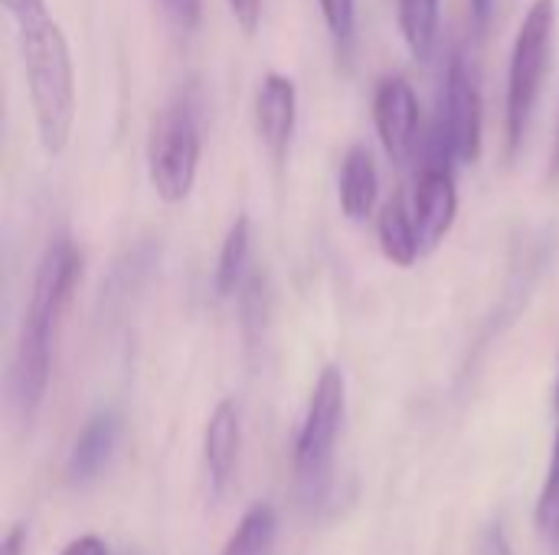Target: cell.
Masks as SVG:
<instances>
[{
  "mask_svg": "<svg viewBox=\"0 0 559 555\" xmlns=\"http://www.w3.org/2000/svg\"><path fill=\"white\" fill-rule=\"evenodd\" d=\"M82 275V255L69 236H56L33 275L29 301L23 311L16 360H13V399L23 419H33L46 399L52 373V340L62 321V311L72 298V288Z\"/></svg>",
  "mask_w": 559,
  "mask_h": 555,
  "instance_id": "1",
  "label": "cell"
},
{
  "mask_svg": "<svg viewBox=\"0 0 559 555\" xmlns=\"http://www.w3.org/2000/svg\"><path fill=\"white\" fill-rule=\"evenodd\" d=\"M20 56L46 154H62L75 121V72L62 26L52 16L20 26Z\"/></svg>",
  "mask_w": 559,
  "mask_h": 555,
  "instance_id": "2",
  "label": "cell"
},
{
  "mask_svg": "<svg viewBox=\"0 0 559 555\" xmlns=\"http://www.w3.org/2000/svg\"><path fill=\"white\" fill-rule=\"evenodd\" d=\"M554 29H557V0H534L514 49H511V69H508V154L514 157L527 137L550 56H554Z\"/></svg>",
  "mask_w": 559,
  "mask_h": 555,
  "instance_id": "3",
  "label": "cell"
},
{
  "mask_svg": "<svg viewBox=\"0 0 559 555\" xmlns=\"http://www.w3.org/2000/svg\"><path fill=\"white\" fill-rule=\"evenodd\" d=\"M344 409H347V383L337 366H324L311 399L308 412L295 442V478L298 487L308 500H318L331 481V464H334V448L337 435L344 425Z\"/></svg>",
  "mask_w": 559,
  "mask_h": 555,
  "instance_id": "4",
  "label": "cell"
},
{
  "mask_svg": "<svg viewBox=\"0 0 559 555\" xmlns=\"http://www.w3.org/2000/svg\"><path fill=\"white\" fill-rule=\"evenodd\" d=\"M200 154H203V141H200L197 108L190 98L180 95L157 114L147 144L151 183L164 203H183L190 196L200 170Z\"/></svg>",
  "mask_w": 559,
  "mask_h": 555,
  "instance_id": "5",
  "label": "cell"
},
{
  "mask_svg": "<svg viewBox=\"0 0 559 555\" xmlns=\"http://www.w3.org/2000/svg\"><path fill=\"white\" fill-rule=\"evenodd\" d=\"M485 141V105L478 92V79L465 56L455 49L445 65V85H442V111H439V131H436V154L445 164V157L459 164H478Z\"/></svg>",
  "mask_w": 559,
  "mask_h": 555,
  "instance_id": "6",
  "label": "cell"
},
{
  "mask_svg": "<svg viewBox=\"0 0 559 555\" xmlns=\"http://www.w3.org/2000/svg\"><path fill=\"white\" fill-rule=\"evenodd\" d=\"M373 124L390 160L403 164L416 150L419 137V98L403 75H386L373 95Z\"/></svg>",
  "mask_w": 559,
  "mask_h": 555,
  "instance_id": "7",
  "label": "cell"
},
{
  "mask_svg": "<svg viewBox=\"0 0 559 555\" xmlns=\"http://www.w3.org/2000/svg\"><path fill=\"white\" fill-rule=\"evenodd\" d=\"M459 216V190L449 164H426L413 190V219L419 229L423 252H432Z\"/></svg>",
  "mask_w": 559,
  "mask_h": 555,
  "instance_id": "8",
  "label": "cell"
},
{
  "mask_svg": "<svg viewBox=\"0 0 559 555\" xmlns=\"http://www.w3.org/2000/svg\"><path fill=\"white\" fill-rule=\"evenodd\" d=\"M298 118V88L288 75L269 72L255 95V131L275 164H285Z\"/></svg>",
  "mask_w": 559,
  "mask_h": 555,
  "instance_id": "9",
  "label": "cell"
},
{
  "mask_svg": "<svg viewBox=\"0 0 559 555\" xmlns=\"http://www.w3.org/2000/svg\"><path fill=\"white\" fill-rule=\"evenodd\" d=\"M239 445H242V425H239V409L223 399L210 422H206V435H203V458H206V471H210V484L216 494H223L236 474L239 464Z\"/></svg>",
  "mask_w": 559,
  "mask_h": 555,
  "instance_id": "10",
  "label": "cell"
},
{
  "mask_svg": "<svg viewBox=\"0 0 559 555\" xmlns=\"http://www.w3.org/2000/svg\"><path fill=\"white\" fill-rule=\"evenodd\" d=\"M121 435V422L115 412H98L85 422L82 435L75 438L72 451H69V464L66 474L72 484H88L102 474V468L111 461L115 445Z\"/></svg>",
  "mask_w": 559,
  "mask_h": 555,
  "instance_id": "11",
  "label": "cell"
},
{
  "mask_svg": "<svg viewBox=\"0 0 559 555\" xmlns=\"http://www.w3.org/2000/svg\"><path fill=\"white\" fill-rule=\"evenodd\" d=\"M380 196V170L373 160V150L357 144L347 150L341 164V209L347 219H367Z\"/></svg>",
  "mask_w": 559,
  "mask_h": 555,
  "instance_id": "12",
  "label": "cell"
},
{
  "mask_svg": "<svg viewBox=\"0 0 559 555\" xmlns=\"http://www.w3.org/2000/svg\"><path fill=\"white\" fill-rule=\"evenodd\" d=\"M377 232H380V245L383 255L400 265V268H413L416 258L423 255V242H419V229L413 219V209L406 206L403 196H393L377 219Z\"/></svg>",
  "mask_w": 559,
  "mask_h": 555,
  "instance_id": "13",
  "label": "cell"
},
{
  "mask_svg": "<svg viewBox=\"0 0 559 555\" xmlns=\"http://www.w3.org/2000/svg\"><path fill=\"white\" fill-rule=\"evenodd\" d=\"M249 252H252V232H249V216H239L219 249V262H216V294L219 298H233L249 275Z\"/></svg>",
  "mask_w": 559,
  "mask_h": 555,
  "instance_id": "14",
  "label": "cell"
},
{
  "mask_svg": "<svg viewBox=\"0 0 559 555\" xmlns=\"http://www.w3.org/2000/svg\"><path fill=\"white\" fill-rule=\"evenodd\" d=\"M396 16L409 56L426 62L439 36V0H396Z\"/></svg>",
  "mask_w": 559,
  "mask_h": 555,
  "instance_id": "15",
  "label": "cell"
},
{
  "mask_svg": "<svg viewBox=\"0 0 559 555\" xmlns=\"http://www.w3.org/2000/svg\"><path fill=\"white\" fill-rule=\"evenodd\" d=\"M275 533H278L275 507L255 504L246 510V517L239 520V527L233 530V536L226 540L219 555H269L275 546Z\"/></svg>",
  "mask_w": 559,
  "mask_h": 555,
  "instance_id": "16",
  "label": "cell"
},
{
  "mask_svg": "<svg viewBox=\"0 0 559 555\" xmlns=\"http://www.w3.org/2000/svg\"><path fill=\"white\" fill-rule=\"evenodd\" d=\"M537 530L547 540V546L559 555V429L554 438V455H550V468L537 497Z\"/></svg>",
  "mask_w": 559,
  "mask_h": 555,
  "instance_id": "17",
  "label": "cell"
},
{
  "mask_svg": "<svg viewBox=\"0 0 559 555\" xmlns=\"http://www.w3.org/2000/svg\"><path fill=\"white\" fill-rule=\"evenodd\" d=\"M318 3H321L331 39L341 49H347L354 43V29H357V0H318Z\"/></svg>",
  "mask_w": 559,
  "mask_h": 555,
  "instance_id": "18",
  "label": "cell"
},
{
  "mask_svg": "<svg viewBox=\"0 0 559 555\" xmlns=\"http://www.w3.org/2000/svg\"><path fill=\"white\" fill-rule=\"evenodd\" d=\"M160 7L167 10V16L183 26V29H193L200 26V16H203V0H160Z\"/></svg>",
  "mask_w": 559,
  "mask_h": 555,
  "instance_id": "19",
  "label": "cell"
},
{
  "mask_svg": "<svg viewBox=\"0 0 559 555\" xmlns=\"http://www.w3.org/2000/svg\"><path fill=\"white\" fill-rule=\"evenodd\" d=\"M3 7H7V13L13 16L16 29L26 26V23H36V20H43V16H49L46 0H3Z\"/></svg>",
  "mask_w": 559,
  "mask_h": 555,
  "instance_id": "20",
  "label": "cell"
},
{
  "mask_svg": "<svg viewBox=\"0 0 559 555\" xmlns=\"http://www.w3.org/2000/svg\"><path fill=\"white\" fill-rule=\"evenodd\" d=\"M229 10L239 23V29L246 36H255L259 33V23H262V0H229Z\"/></svg>",
  "mask_w": 559,
  "mask_h": 555,
  "instance_id": "21",
  "label": "cell"
},
{
  "mask_svg": "<svg viewBox=\"0 0 559 555\" xmlns=\"http://www.w3.org/2000/svg\"><path fill=\"white\" fill-rule=\"evenodd\" d=\"M478 555H514L508 536H504V530L498 523H491V527L481 530V536H478Z\"/></svg>",
  "mask_w": 559,
  "mask_h": 555,
  "instance_id": "22",
  "label": "cell"
},
{
  "mask_svg": "<svg viewBox=\"0 0 559 555\" xmlns=\"http://www.w3.org/2000/svg\"><path fill=\"white\" fill-rule=\"evenodd\" d=\"M468 13H472V33H475V39H481L491 26L495 0H468Z\"/></svg>",
  "mask_w": 559,
  "mask_h": 555,
  "instance_id": "23",
  "label": "cell"
},
{
  "mask_svg": "<svg viewBox=\"0 0 559 555\" xmlns=\"http://www.w3.org/2000/svg\"><path fill=\"white\" fill-rule=\"evenodd\" d=\"M59 555H108V546H105L98 536L85 533V536L72 540V543H69V546H66Z\"/></svg>",
  "mask_w": 559,
  "mask_h": 555,
  "instance_id": "24",
  "label": "cell"
},
{
  "mask_svg": "<svg viewBox=\"0 0 559 555\" xmlns=\"http://www.w3.org/2000/svg\"><path fill=\"white\" fill-rule=\"evenodd\" d=\"M23 550H26V530L23 527H13L3 536V543H0V555H23Z\"/></svg>",
  "mask_w": 559,
  "mask_h": 555,
  "instance_id": "25",
  "label": "cell"
},
{
  "mask_svg": "<svg viewBox=\"0 0 559 555\" xmlns=\"http://www.w3.org/2000/svg\"><path fill=\"white\" fill-rule=\"evenodd\" d=\"M550 180H559V121H557V137H554V154H550Z\"/></svg>",
  "mask_w": 559,
  "mask_h": 555,
  "instance_id": "26",
  "label": "cell"
},
{
  "mask_svg": "<svg viewBox=\"0 0 559 555\" xmlns=\"http://www.w3.org/2000/svg\"><path fill=\"white\" fill-rule=\"evenodd\" d=\"M557 409H559V386H557Z\"/></svg>",
  "mask_w": 559,
  "mask_h": 555,
  "instance_id": "27",
  "label": "cell"
}]
</instances>
